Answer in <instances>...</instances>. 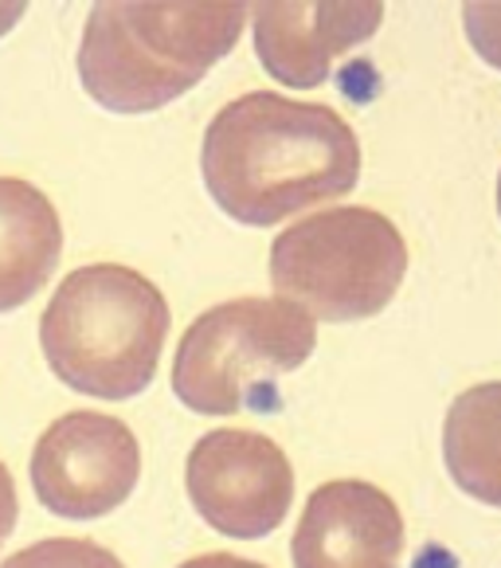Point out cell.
Listing matches in <instances>:
<instances>
[{
	"label": "cell",
	"instance_id": "4fadbf2b",
	"mask_svg": "<svg viewBox=\"0 0 501 568\" xmlns=\"http://www.w3.org/2000/svg\"><path fill=\"white\" fill-rule=\"evenodd\" d=\"M462 28L470 48L501 71V4H462Z\"/></svg>",
	"mask_w": 501,
	"mask_h": 568
},
{
	"label": "cell",
	"instance_id": "ba28073f",
	"mask_svg": "<svg viewBox=\"0 0 501 568\" xmlns=\"http://www.w3.org/2000/svg\"><path fill=\"white\" fill-rule=\"evenodd\" d=\"M400 506L365 478L318 486L306 498L290 541L294 568H400Z\"/></svg>",
	"mask_w": 501,
	"mask_h": 568
},
{
	"label": "cell",
	"instance_id": "e0dca14e",
	"mask_svg": "<svg viewBox=\"0 0 501 568\" xmlns=\"http://www.w3.org/2000/svg\"><path fill=\"white\" fill-rule=\"evenodd\" d=\"M498 216H501V173H498Z\"/></svg>",
	"mask_w": 501,
	"mask_h": 568
},
{
	"label": "cell",
	"instance_id": "3957f363",
	"mask_svg": "<svg viewBox=\"0 0 501 568\" xmlns=\"http://www.w3.org/2000/svg\"><path fill=\"white\" fill-rule=\"evenodd\" d=\"M168 302L142 271L91 263L71 271L40 318L51 373L94 400H130L157 376Z\"/></svg>",
	"mask_w": 501,
	"mask_h": 568
},
{
	"label": "cell",
	"instance_id": "8fae6325",
	"mask_svg": "<svg viewBox=\"0 0 501 568\" xmlns=\"http://www.w3.org/2000/svg\"><path fill=\"white\" fill-rule=\"evenodd\" d=\"M443 459L462 494L501 510V381L454 396L443 424Z\"/></svg>",
	"mask_w": 501,
	"mask_h": 568
},
{
	"label": "cell",
	"instance_id": "52a82bcc",
	"mask_svg": "<svg viewBox=\"0 0 501 568\" xmlns=\"http://www.w3.org/2000/svg\"><path fill=\"white\" fill-rule=\"evenodd\" d=\"M142 478V447L130 424L102 412H68L35 439L32 486L51 514L91 521L117 510Z\"/></svg>",
	"mask_w": 501,
	"mask_h": 568
},
{
	"label": "cell",
	"instance_id": "6da1fadb",
	"mask_svg": "<svg viewBox=\"0 0 501 568\" xmlns=\"http://www.w3.org/2000/svg\"><path fill=\"white\" fill-rule=\"evenodd\" d=\"M201 176L235 224L275 227L294 212L349 196L360 181V142L334 106L250 91L208 122Z\"/></svg>",
	"mask_w": 501,
	"mask_h": 568
},
{
	"label": "cell",
	"instance_id": "9a60e30c",
	"mask_svg": "<svg viewBox=\"0 0 501 568\" xmlns=\"http://www.w3.org/2000/svg\"><path fill=\"white\" fill-rule=\"evenodd\" d=\"M176 568H267L259 560H247V557H235V552H204V557L184 560Z\"/></svg>",
	"mask_w": 501,
	"mask_h": 568
},
{
	"label": "cell",
	"instance_id": "7c38bea8",
	"mask_svg": "<svg viewBox=\"0 0 501 568\" xmlns=\"http://www.w3.org/2000/svg\"><path fill=\"white\" fill-rule=\"evenodd\" d=\"M0 568H125L110 549L83 537H48L35 541L28 549H20L17 557H9Z\"/></svg>",
	"mask_w": 501,
	"mask_h": 568
},
{
	"label": "cell",
	"instance_id": "9c48e42d",
	"mask_svg": "<svg viewBox=\"0 0 501 568\" xmlns=\"http://www.w3.org/2000/svg\"><path fill=\"white\" fill-rule=\"evenodd\" d=\"M255 51L263 68L290 91H314L329 79L334 59L372 40L385 24V4H250Z\"/></svg>",
	"mask_w": 501,
	"mask_h": 568
},
{
	"label": "cell",
	"instance_id": "5bb4252c",
	"mask_svg": "<svg viewBox=\"0 0 501 568\" xmlns=\"http://www.w3.org/2000/svg\"><path fill=\"white\" fill-rule=\"evenodd\" d=\"M20 521V498H17V483H12L9 467L0 463V545L9 541L12 529Z\"/></svg>",
	"mask_w": 501,
	"mask_h": 568
},
{
	"label": "cell",
	"instance_id": "5b68a950",
	"mask_svg": "<svg viewBox=\"0 0 501 568\" xmlns=\"http://www.w3.org/2000/svg\"><path fill=\"white\" fill-rule=\"evenodd\" d=\"M408 275V243L376 209H326L270 243V283L318 322L376 318Z\"/></svg>",
	"mask_w": 501,
	"mask_h": 568
},
{
	"label": "cell",
	"instance_id": "30bf717a",
	"mask_svg": "<svg viewBox=\"0 0 501 568\" xmlns=\"http://www.w3.org/2000/svg\"><path fill=\"white\" fill-rule=\"evenodd\" d=\"M63 255L59 212L35 184L0 176V314L24 306L48 286Z\"/></svg>",
	"mask_w": 501,
	"mask_h": 568
},
{
	"label": "cell",
	"instance_id": "2e32d148",
	"mask_svg": "<svg viewBox=\"0 0 501 568\" xmlns=\"http://www.w3.org/2000/svg\"><path fill=\"white\" fill-rule=\"evenodd\" d=\"M28 4H0V36L9 32L12 24H20V17H24Z\"/></svg>",
	"mask_w": 501,
	"mask_h": 568
},
{
	"label": "cell",
	"instance_id": "7a4b0ae2",
	"mask_svg": "<svg viewBox=\"0 0 501 568\" xmlns=\"http://www.w3.org/2000/svg\"><path fill=\"white\" fill-rule=\"evenodd\" d=\"M250 4H94L79 83L114 114H150L193 91L235 48Z\"/></svg>",
	"mask_w": 501,
	"mask_h": 568
},
{
	"label": "cell",
	"instance_id": "8992f818",
	"mask_svg": "<svg viewBox=\"0 0 501 568\" xmlns=\"http://www.w3.org/2000/svg\"><path fill=\"white\" fill-rule=\"evenodd\" d=\"M184 483L196 514L235 541L275 534L294 501V467L286 452L243 427H216L196 439L184 463Z\"/></svg>",
	"mask_w": 501,
	"mask_h": 568
},
{
	"label": "cell",
	"instance_id": "277c9868",
	"mask_svg": "<svg viewBox=\"0 0 501 568\" xmlns=\"http://www.w3.org/2000/svg\"><path fill=\"white\" fill-rule=\"evenodd\" d=\"M318 349V318L286 298H232L184 329L173 357V393L188 412H275L278 376Z\"/></svg>",
	"mask_w": 501,
	"mask_h": 568
}]
</instances>
